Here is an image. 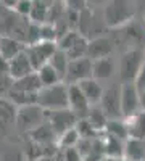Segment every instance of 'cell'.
Here are the masks:
<instances>
[{"label":"cell","instance_id":"17","mask_svg":"<svg viewBox=\"0 0 145 161\" xmlns=\"http://www.w3.org/2000/svg\"><path fill=\"white\" fill-rule=\"evenodd\" d=\"M129 139L145 140V111H139L137 114L126 119Z\"/></svg>","mask_w":145,"mask_h":161},{"label":"cell","instance_id":"16","mask_svg":"<svg viewBox=\"0 0 145 161\" xmlns=\"http://www.w3.org/2000/svg\"><path fill=\"white\" fill-rule=\"evenodd\" d=\"M26 50V45L21 40L15 39V37H8V36H2V44H0V57L5 58L7 61L13 60L15 57H18L21 52Z\"/></svg>","mask_w":145,"mask_h":161},{"label":"cell","instance_id":"7","mask_svg":"<svg viewBox=\"0 0 145 161\" xmlns=\"http://www.w3.org/2000/svg\"><path fill=\"white\" fill-rule=\"evenodd\" d=\"M98 106L108 119H121V86H110L105 89Z\"/></svg>","mask_w":145,"mask_h":161},{"label":"cell","instance_id":"18","mask_svg":"<svg viewBox=\"0 0 145 161\" xmlns=\"http://www.w3.org/2000/svg\"><path fill=\"white\" fill-rule=\"evenodd\" d=\"M29 136H31L32 143H37L39 147H42V148L47 147V145H52L55 142V137H58L57 134L53 132V129L47 124V121L42 126H39L37 129H34L32 132H29Z\"/></svg>","mask_w":145,"mask_h":161},{"label":"cell","instance_id":"36","mask_svg":"<svg viewBox=\"0 0 145 161\" xmlns=\"http://www.w3.org/2000/svg\"><path fill=\"white\" fill-rule=\"evenodd\" d=\"M0 44H2V34H0Z\"/></svg>","mask_w":145,"mask_h":161},{"label":"cell","instance_id":"19","mask_svg":"<svg viewBox=\"0 0 145 161\" xmlns=\"http://www.w3.org/2000/svg\"><path fill=\"white\" fill-rule=\"evenodd\" d=\"M124 159L127 161H145V142L127 139L124 145Z\"/></svg>","mask_w":145,"mask_h":161},{"label":"cell","instance_id":"9","mask_svg":"<svg viewBox=\"0 0 145 161\" xmlns=\"http://www.w3.org/2000/svg\"><path fill=\"white\" fill-rule=\"evenodd\" d=\"M140 111V92L134 82L121 84V113L127 119Z\"/></svg>","mask_w":145,"mask_h":161},{"label":"cell","instance_id":"37","mask_svg":"<svg viewBox=\"0 0 145 161\" xmlns=\"http://www.w3.org/2000/svg\"><path fill=\"white\" fill-rule=\"evenodd\" d=\"M143 53H145V48H143Z\"/></svg>","mask_w":145,"mask_h":161},{"label":"cell","instance_id":"14","mask_svg":"<svg viewBox=\"0 0 145 161\" xmlns=\"http://www.w3.org/2000/svg\"><path fill=\"white\" fill-rule=\"evenodd\" d=\"M77 86H79V89L82 90V93L86 95V98L89 100V103L92 106H98L100 105L105 89H103V86L98 82V80H95L94 77H90V79H86V80H82V82H79Z\"/></svg>","mask_w":145,"mask_h":161},{"label":"cell","instance_id":"23","mask_svg":"<svg viewBox=\"0 0 145 161\" xmlns=\"http://www.w3.org/2000/svg\"><path fill=\"white\" fill-rule=\"evenodd\" d=\"M86 119L89 121V124L94 127L98 134L100 132H105L107 124H108V121H110L107 116H105V113L102 111L100 106H92V110L89 111V114H87Z\"/></svg>","mask_w":145,"mask_h":161},{"label":"cell","instance_id":"6","mask_svg":"<svg viewBox=\"0 0 145 161\" xmlns=\"http://www.w3.org/2000/svg\"><path fill=\"white\" fill-rule=\"evenodd\" d=\"M57 50H58L57 42H37L34 45L26 47V53H28L36 71H39L42 66L48 64L52 57L57 53Z\"/></svg>","mask_w":145,"mask_h":161},{"label":"cell","instance_id":"2","mask_svg":"<svg viewBox=\"0 0 145 161\" xmlns=\"http://www.w3.org/2000/svg\"><path fill=\"white\" fill-rule=\"evenodd\" d=\"M136 7L132 2L126 0H113L103 7V24L110 29L124 28L134 18Z\"/></svg>","mask_w":145,"mask_h":161},{"label":"cell","instance_id":"5","mask_svg":"<svg viewBox=\"0 0 145 161\" xmlns=\"http://www.w3.org/2000/svg\"><path fill=\"white\" fill-rule=\"evenodd\" d=\"M44 123H45V111L39 105L23 106V108H18L16 111V124L23 130L32 132Z\"/></svg>","mask_w":145,"mask_h":161},{"label":"cell","instance_id":"21","mask_svg":"<svg viewBox=\"0 0 145 161\" xmlns=\"http://www.w3.org/2000/svg\"><path fill=\"white\" fill-rule=\"evenodd\" d=\"M18 108L8 98H0V126L8 127L11 123H16Z\"/></svg>","mask_w":145,"mask_h":161},{"label":"cell","instance_id":"13","mask_svg":"<svg viewBox=\"0 0 145 161\" xmlns=\"http://www.w3.org/2000/svg\"><path fill=\"white\" fill-rule=\"evenodd\" d=\"M111 52H113V42H111L108 37L97 36V37L89 39L87 58H90L92 61L107 58V57H111Z\"/></svg>","mask_w":145,"mask_h":161},{"label":"cell","instance_id":"32","mask_svg":"<svg viewBox=\"0 0 145 161\" xmlns=\"http://www.w3.org/2000/svg\"><path fill=\"white\" fill-rule=\"evenodd\" d=\"M64 161H82V156L77 152V148H66L64 150Z\"/></svg>","mask_w":145,"mask_h":161},{"label":"cell","instance_id":"26","mask_svg":"<svg viewBox=\"0 0 145 161\" xmlns=\"http://www.w3.org/2000/svg\"><path fill=\"white\" fill-rule=\"evenodd\" d=\"M36 73H37V76H39V79H41V82H42L44 87H52V86H57V84H61L63 82L60 74L53 68H52L50 64L42 66V68L39 69V71H36Z\"/></svg>","mask_w":145,"mask_h":161},{"label":"cell","instance_id":"8","mask_svg":"<svg viewBox=\"0 0 145 161\" xmlns=\"http://www.w3.org/2000/svg\"><path fill=\"white\" fill-rule=\"evenodd\" d=\"M45 121L60 137L66 130L76 127L79 119L71 110H58V111H45Z\"/></svg>","mask_w":145,"mask_h":161},{"label":"cell","instance_id":"33","mask_svg":"<svg viewBox=\"0 0 145 161\" xmlns=\"http://www.w3.org/2000/svg\"><path fill=\"white\" fill-rule=\"evenodd\" d=\"M0 76H8V61L0 57Z\"/></svg>","mask_w":145,"mask_h":161},{"label":"cell","instance_id":"29","mask_svg":"<svg viewBox=\"0 0 145 161\" xmlns=\"http://www.w3.org/2000/svg\"><path fill=\"white\" fill-rule=\"evenodd\" d=\"M31 10H32V2H31V0H16V3H15V11L18 13L20 16L29 18Z\"/></svg>","mask_w":145,"mask_h":161},{"label":"cell","instance_id":"15","mask_svg":"<svg viewBox=\"0 0 145 161\" xmlns=\"http://www.w3.org/2000/svg\"><path fill=\"white\" fill-rule=\"evenodd\" d=\"M116 71V63L111 57L102 58V60H95L94 66H92V77L95 80H107L110 79Z\"/></svg>","mask_w":145,"mask_h":161},{"label":"cell","instance_id":"35","mask_svg":"<svg viewBox=\"0 0 145 161\" xmlns=\"http://www.w3.org/2000/svg\"><path fill=\"white\" fill-rule=\"evenodd\" d=\"M103 161H124L123 158H105Z\"/></svg>","mask_w":145,"mask_h":161},{"label":"cell","instance_id":"34","mask_svg":"<svg viewBox=\"0 0 145 161\" xmlns=\"http://www.w3.org/2000/svg\"><path fill=\"white\" fill-rule=\"evenodd\" d=\"M140 111H145V90L140 92Z\"/></svg>","mask_w":145,"mask_h":161},{"label":"cell","instance_id":"12","mask_svg":"<svg viewBox=\"0 0 145 161\" xmlns=\"http://www.w3.org/2000/svg\"><path fill=\"white\" fill-rule=\"evenodd\" d=\"M36 69L28 57V53L21 52L18 57H15L13 60L8 61V76L13 79V80H18V79H23V77H28L31 74H34Z\"/></svg>","mask_w":145,"mask_h":161},{"label":"cell","instance_id":"1","mask_svg":"<svg viewBox=\"0 0 145 161\" xmlns=\"http://www.w3.org/2000/svg\"><path fill=\"white\" fill-rule=\"evenodd\" d=\"M42 82L39 79L37 73L23 77L18 80H13V84L7 93V98L16 106V108H23V106L29 105H37V97L39 92L42 89Z\"/></svg>","mask_w":145,"mask_h":161},{"label":"cell","instance_id":"11","mask_svg":"<svg viewBox=\"0 0 145 161\" xmlns=\"http://www.w3.org/2000/svg\"><path fill=\"white\" fill-rule=\"evenodd\" d=\"M92 66H94V61L90 58H81V60L70 61L64 84L66 82L68 84H79L86 79H90L92 77Z\"/></svg>","mask_w":145,"mask_h":161},{"label":"cell","instance_id":"25","mask_svg":"<svg viewBox=\"0 0 145 161\" xmlns=\"http://www.w3.org/2000/svg\"><path fill=\"white\" fill-rule=\"evenodd\" d=\"M48 64H50L52 68H53V69L60 74L61 80L64 82V79H66V73H68V66H70V58H68L66 53L58 48L57 53H55L53 57H52V60H50Z\"/></svg>","mask_w":145,"mask_h":161},{"label":"cell","instance_id":"22","mask_svg":"<svg viewBox=\"0 0 145 161\" xmlns=\"http://www.w3.org/2000/svg\"><path fill=\"white\" fill-rule=\"evenodd\" d=\"M105 134L107 136H111V137H116L120 140H127L129 139V132H127V123L126 119H110L108 124H107V129H105Z\"/></svg>","mask_w":145,"mask_h":161},{"label":"cell","instance_id":"10","mask_svg":"<svg viewBox=\"0 0 145 161\" xmlns=\"http://www.w3.org/2000/svg\"><path fill=\"white\" fill-rule=\"evenodd\" d=\"M68 102L70 110L77 116V119H86L89 111L92 110V105L89 103L77 84H68Z\"/></svg>","mask_w":145,"mask_h":161},{"label":"cell","instance_id":"30","mask_svg":"<svg viewBox=\"0 0 145 161\" xmlns=\"http://www.w3.org/2000/svg\"><path fill=\"white\" fill-rule=\"evenodd\" d=\"M11 84H13V79L10 76H0V98H2L3 93H5V95L8 93Z\"/></svg>","mask_w":145,"mask_h":161},{"label":"cell","instance_id":"31","mask_svg":"<svg viewBox=\"0 0 145 161\" xmlns=\"http://www.w3.org/2000/svg\"><path fill=\"white\" fill-rule=\"evenodd\" d=\"M134 84L139 89V92H143L145 90V63L142 64V68H140V71H139V74H137V77L134 80Z\"/></svg>","mask_w":145,"mask_h":161},{"label":"cell","instance_id":"24","mask_svg":"<svg viewBox=\"0 0 145 161\" xmlns=\"http://www.w3.org/2000/svg\"><path fill=\"white\" fill-rule=\"evenodd\" d=\"M50 7H52V3H47V2H32V10H31V15H29L31 23L45 24L48 21Z\"/></svg>","mask_w":145,"mask_h":161},{"label":"cell","instance_id":"27","mask_svg":"<svg viewBox=\"0 0 145 161\" xmlns=\"http://www.w3.org/2000/svg\"><path fill=\"white\" fill-rule=\"evenodd\" d=\"M79 142H81V134H79V130L76 127H73L64 134H61L57 140V145L61 147L63 150H66V148H76Z\"/></svg>","mask_w":145,"mask_h":161},{"label":"cell","instance_id":"28","mask_svg":"<svg viewBox=\"0 0 145 161\" xmlns=\"http://www.w3.org/2000/svg\"><path fill=\"white\" fill-rule=\"evenodd\" d=\"M76 129L81 134V139H97V130L89 124L87 119H79L77 124H76Z\"/></svg>","mask_w":145,"mask_h":161},{"label":"cell","instance_id":"4","mask_svg":"<svg viewBox=\"0 0 145 161\" xmlns=\"http://www.w3.org/2000/svg\"><path fill=\"white\" fill-rule=\"evenodd\" d=\"M143 63H145V53L140 48H129L127 52L123 53L120 63H118V74H120L123 84L134 82Z\"/></svg>","mask_w":145,"mask_h":161},{"label":"cell","instance_id":"20","mask_svg":"<svg viewBox=\"0 0 145 161\" xmlns=\"http://www.w3.org/2000/svg\"><path fill=\"white\" fill-rule=\"evenodd\" d=\"M124 140H120L116 137L107 136L103 137V147H105V156L107 158H123L124 159Z\"/></svg>","mask_w":145,"mask_h":161},{"label":"cell","instance_id":"3","mask_svg":"<svg viewBox=\"0 0 145 161\" xmlns=\"http://www.w3.org/2000/svg\"><path fill=\"white\" fill-rule=\"evenodd\" d=\"M37 105L44 111L70 110L68 102V84H57L52 87H42L37 97Z\"/></svg>","mask_w":145,"mask_h":161}]
</instances>
